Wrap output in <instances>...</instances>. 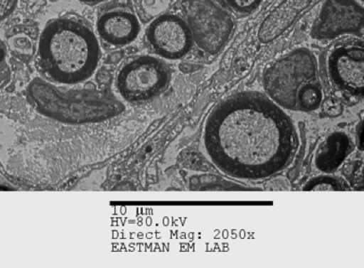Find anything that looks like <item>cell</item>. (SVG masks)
Wrapping results in <instances>:
<instances>
[{"mask_svg": "<svg viewBox=\"0 0 364 268\" xmlns=\"http://www.w3.org/2000/svg\"><path fill=\"white\" fill-rule=\"evenodd\" d=\"M8 45L11 52L21 59H31L34 46L32 39L25 33H16L8 39Z\"/></svg>", "mask_w": 364, "mask_h": 268, "instance_id": "5bb4252c", "label": "cell"}, {"mask_svg": "<svg viewBox=\"0 0 364 268\" xmlns=\"http://www.w3.org/2000/svg\"><path fill=\"white\" fill-rule=\"evenodd\" d=\"M101 58L100 40L90 21L68 14L46 25L38 43L36 67L51 82L77 85L95 73Z\"/></svg>", "mask_w": 364, "mask_h": 268, "instance_id": "7a4b0ae2", "label": "cell"}, {"mask_svg": "<svg viewBox=\"0 0 364 268\" xmlns=\"http://www.w3.org/2000/svg\"><path fill=\"white\" fill-rule=\"evenodd\" d=\"M139 20L148 24L170 10L173 0H132Z\"/></svg>", "mask_w": 364, "mask_h": 268, "instance_id": "4fadbf2b", "label": "cell"}, {"mask_svg": "<svg viewBox=\"0 0 364 268\" xmlns=\"http://www.w3.org/2000/svg\"><path fill=\"white\" fill-rule=\"evenodd\" d=\"M34 108L46 117L67 124H85L111 117L122 104L111 95L92 90L63 92L42 80L28 88Z\"/></svg>", "mask_w": 364, "mask_h": 268, "instance_id": "277c9868", "label": "cell"}, {"mask_svg": "<svg viewBox=\"0 0 364 268\" xmlns=\"http://www.w3.org/2000/svg\"><path fill=\"white\" fill-rule=\"evenodd\" d=\"M361 1H363V0H361Z\"/></svg>", "mask_w": 364, "mask_h": 268, "instance_id": "44dd1931", "label": "cell"}, {"mask_svg": "<svg viewBox=\"0 0 364 268\" xmlns=\"http://www.w3.org/2000/svg\"><path fill=\"white\" fill-rule=\"evenodd\" d=\"M218 4L240 14H250L262 4V0H216Z\"/></svg>", "mask_w": 364, "mask_h": 268, "instance_id": "2e32d148", "label": "cell"}, {"mask_svg": "<svg viewBox=\"0 0 364 268\" xmlns=\"http://www.w3.org/2000/svg\"><path fill=\"white\" fill-rule=\"evenodd\" d=\"M350 149V139L345 133L331 134L316 151L315 164L317 168L325 173L337 170L348 156Z\"/></svg>", "mask_w": 364, "mask_h": 268, "instance_id": "7c38bea8", "label": "cell"}, {"mask_svg": "<svg viewBox=\"0 0 364 268\" xmlns=\"http://www.w3.org/2000/svg\"><path fill=\"white\" fill-rule=\"evenodd\" d=\"M17 2L18 0H0V21L13 14Z\"/></svg>", "mask_w": 364, "mask_h": 268, "instance_id": "ac0fdd59", "label": "cell"}, {"mask_svg": "<svg viewBox=\"0 0 364 268\" xmlns=\"http://www.w3.org/2000/svg\"><path fill=\"white\" fill-rule=\"evenodd\" d=\"M363 9L355 0H326L313 30L314 37L333 39L346 34H363Z\"/></svg>", "mask_w": 364, "mask_h": 268, "instance_id": "30bf717a", "label": "cell"}, {"mask_svg": "<svg viewBox=\"0 0 364 268\" xmlns=\"http://www.w3.org/2000/svg\"><path fill=\"white\" fill-rule=\"evenodd\" d=\"M11 80V71L8 63L7 45L0 39V90L8 86Z\"/></svg>", "mask_w": 364, "mask_h": 268, "instance_id": "e0dca14e", "label": "cell"}, {"mask_svg": "<svg viewBox=\"0 0 364 268\" xmlns=\"http://www.w3.org/2000/svg\"><path fill=\"white\" fill-rule=\"evenodd\" d=\"M208 156L219 170L241 179H262L287 167L296 154L290 117L256 92L225 99L213 109L204 132Z\"/></svg>", "mask_w": 364, "mask_h": 268, "instance_id": "6da1fadb", "label": "cell"}, {"mask_svg": "<svg viewBox=\"0 0 364 268\" xmlns=\"http://www.w3.org/2000/svg\"><path fill=\"white\" fill-rule=\"evenodd\" d=\"M171 10L187 22L194 45L206 56L218 55L234 31L232 16L216 0H178Z\"/></svg>", "mask_w": 364, "mask_h": 268, "instance_id": "5b68a950", "label": "cell"}, {"mask_svg": "<svg viewBox=\"0 0 364 268\" xmlns=\"http://www.w3.org/2000/svg\"><path fill=\"white\" fill-rule=\"evenodd\" d=\"M313 0H284L267 16L258 31L262 43L273 42L293 25Z\"/></svg>", "mask_w": 364, "mask_h": 268, "instance_id": "8fae6325", "label": "cell"}, {"mask_svg": "<svg viewBox=\"0 0 364 268\" xmlns=\"http://www.w3.org/2000/svg\"><path fill=\"white\" fill-rule=\"evenodd\" d=\"M49 1H50V2H55V1H57V0H49Z\"/></svg>", "mask_w": 364, "mask_h": 268, "instance_id": "ffe728a7", "label": "cell"}, {"mask_svg": "<svg viewBox=\"0 0 364 268\" xmlns=\"http://www.w3.org/2000/svg\"><path fill=\"white\" fill-rule=\"evenodd\" d=\"M141 31L132 0H109L97 10L96 34L104 50L125 48L136 41Z\"/></svg>", "mask_w": 364, "mask_h": 268, "instance_id": "ba28073f", "label": "cell"}, {"mask_svg": "<svg viewBox=\"0 0 364 268\" xmlns=\"http://www.w3.org/2000/svg\"><path fill=\"white\" fill-rule=\"evenodd\" d=\"M264 86L271 100L287 109L314 112L322 102L318 64L308 49L291 51L272 64L264 73Z\"/></svg>", "mask_w": 364, "mask_h": 268, "instance_id": "3957f363", "label": "cell"}, {"mask_svg": "<svg viewBox=\"0 0 364 268\" xmlns=\"http://www.w3.org/2000/svg\"><path fill=\"white\" fill-rule=\"evenodd\" d=\"M78 1L86 5L95 6L97 4L107 2L109 1V0H78Z\"/></svg>", "mask_w": 364, "mask_h": 268, "instance_id": "d6986e66", "label": "cell"}, {"mask_svg": "<svg viewBox=\"0 0 364 268\" xmlns=\"http://www.w3.org/2000/svg\"><path fill=\"white\" fill-rule=\"evenodd\" d=\"M348 189L342 180L331 176H320L311 179L304 191H344Z\"/></svg>", "mask_w": 364, "mask_h": 268, "instance_id": "9a60e30c", "label": "cell"}, {"mask_svg": "<svg viewBox=\"0 0 364 268\" xmlns=\"http://www.w3.org/2000/svg\"><path fill=\"white\" fill-rule=\"evenodd\" d=\"M363 59V41H346L328 52L323 68L335 88L346 95L362 97Z\"/></svg>", "mask_w": 364, "mask_h": 268, "instance_id": "9c48e42d", "label": "cell"}, {"mask_svg": "<svg viewBox=\"0 0 364 268\" xmlns=\"http://www.w3.org/2000/svg\"><path fill=\"white\" fill-rule=\"evenodd\" d=\"M143 41L150 54L166 60H182L194 48L187 22L173 10L166 11L150 22Z\"/></svg>", "mask_w": 364, "mask_h": 268, "instance_id": "52a82bcc", "label": "cell"}, {"mask_svg": "<svg viewBox=\"0 0 364 268\" xmlns=\"http://www.w3.org/2000/svg\"><path fill=\"white\" fill-rule=\"evenodd\" d=\"M172 69L165 60L141 55L127 60L115 77V88L129 103H143L163 95L169 88Z\"/></svg>", "mask_w": 364, "mask_h": 268, "instance_id": "8992f818", "label": "cell"}]
</instances>
